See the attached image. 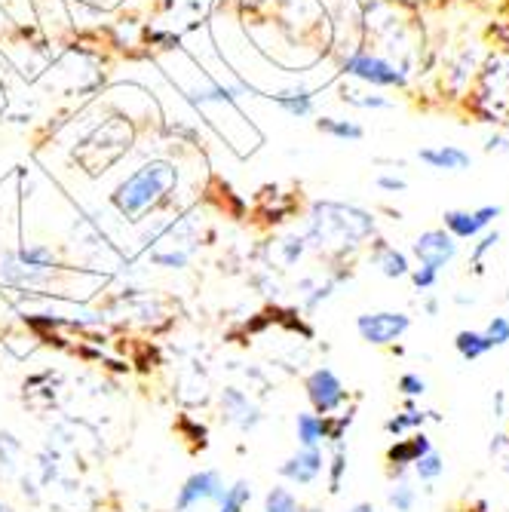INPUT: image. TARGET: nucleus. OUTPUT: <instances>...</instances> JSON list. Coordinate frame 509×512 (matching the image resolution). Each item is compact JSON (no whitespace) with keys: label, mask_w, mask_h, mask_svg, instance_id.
<instances>
[{"label":"nucleus","mask_w":509,"mask_h":512,"mask_svg":"<svg viewBox=\"0 0 509 512\" xmlns=\"http://www.w3.org/2000/svg\"><path fill=\"white\" fill-rule=\"evenodd\" d=\"M375 218L353 209V206H338V203H319L310 221V240L319 249H353L365 237H372Z\"/></svg>","instance_id":"1"},{"label":"nucleus","mask_w":509,"mask_h":512,"mask_svg":"<svg viewBox=\"0 0 509 512\" xmlns=\"http://www.w3.org/2000/svg\"><path fill=\"white\" fill-rule=\"evenodd\" d=\"M372 261L381 267V273H384L387 279H402V276H408V273H411V267H408V258H405L399 249L387 246L384 240H378V243H375Z\"/></svg>","instance_id":"13"},{"label":"nucleus","mask_w":509,"mask_h":512,"mask_svg":"<svg viewBox=\"0 0 509 512\" xmlns=\"http://www.w3.org/2000/svg\"><path fill=\"white\" fill-rule=\"evenodd\" d=\"M378 188L381 191H390V194H402L408 184H405V178H396V175H381L378 178Z\"/></svg>","instance_id":"30"},{"label":"nucleus","mask_w":509,"mask_h":512,"mask_svg":"<svg viewBox=\"0 0 509 512\" xmlns=\"http://www.w3.org/2000/svg\"><path fill=\"white\" fill-rule=\"evenodd\" d=\"M301 512H322V509H301Z\"/></svg>","instance_id":"35"},{"label":"nucleus","mask_w":509,"mask_h":512,"mask_svg":"<svg viewBox=\"0 0 509 512\" xmlns=\"http://www.w3.org/2000/svg\"><path fill=\"white\" fill-rule=\"evenodd\" d=\"M301 255H304V240H298V237H289V240L283 243V258H286V264H295Z\"/></svg>","instance_id":"29"},{"label":"nucleus","mask_w":509,"mask_h":512,"mask_svg":"<svg viewBox=\"0 0 509 512\" xmlns=\"http://www.w3.org/2000/svg\"><path fill=\"white\" fill-rule=\"evenodd\" d=\"M344 74L362 83H372V86H405V74L387 59L372 56V53H353L344 62Z\"/></svg>","instance_id":"4"},{"label":"nucleus","mask_w":509,"mask_h":512,"mask_svg":"<svg viewBox=\"0 0 509 512\" xmlns=\"http://www.w3.org/2000/svg\"><path fill=\"white\" fill-rule=\"evenodd\" d=\"M151 261L154 264H163V267H184V264H188V255H184V252H157V255H151Z\"/></svg>","instance_id":"28"},{"label":"nucleus","mask_w":509,"mask_h":512,"mask_svg":"<svg viewBox=\"0 0 509 512\" xmlns=\"http://www.w3.org/2000/svg\"><path fill=\"white\" fill-rule=\"evenodd\" d=\"M316 129L322 135H332L338 138V142H359V138L365 135V129L353 120H338V117H319L316 120Z\"/></svg>","instance_id":"14"},{"label":"nucleus","mask_w":509,"mask_h":512,"mask_svg":"<svg viewBox=\"0 0 509 512\" xmlns=\"http://www.w3.org/2000/svg\"><path fill=\"white\" fill-rule=\"evenodd\" d=\"M399 393L402 396H424L427 393V381L421 375H414V371H408V375L399 378Z\"/></svg>","instance_id":"27"},{"label":"nucleus","mask_w":509,"mask_h":512,"mask_svg":"<svg viewBox=\"0 0 509 512\" xmlns=\"http://www.w3.org/2000/svg\"><path fill=\"white\" fill-rule=\"evenodd\" d=\"M503 215V206H494V203H488V206H479V209H473V212H464V209H448L445 215H442V221H445V230L454 237V240H473V237H479L482 230L494 221V218H500Z\"/></svg>","instance_id":"6"},{"label":"nucleus","mask_w":509,"mask_h":512,"mask_svg":"<svg viewBox=\"0 0 509 512\" xmlns=\"http://www.w3.org/2000/svg\"><path fill=\"white\" fill-rule=\"evenodd\" d=\"M249 500H252V485L249 482H237L234 488L224 491V497L218 503V512H243Z\"/></svg>","instance_id":"19"},{"label":"nucleus","mask_w":509,"mask_h":512,"mask_svg":"<svg viewBox=\"0 0 509 512\" xmlns=\"http://www.w3.org/2000/svg\"><path fill=\"white\" fill-rule=\"evenodd\" d=\"M503 402H506V396L497 390V393H494V417H503Z\"/></svg>","instance_id":"32"},{"label":"nucleus","mask_w":509,"mask_h":512,"mask_svg":"<svg viewBox=\"0 0 509 512\" xmlns=\"http://www.w3.org/2000/svg\"><path fill=\"white\" fill-rule=\"evenodd\" d=\"M427 451H433L427 433H414L411 439H399L396 445H390L387 460L396 467V473H402L405 467H414V463H418Z\"/></svg>","instance_id":"10"},{"label":"nucleus","mask_w":509,"mask_h":512,"mask_svg":"<svg viewBox=\"0 0 509 512\" xmlns=\"http://www.w3.org/2000/svg\"><path fill=\"white\" fill-rule=\"evenodd\" d=\"M485 338H488L494 347L509 344V319H506V316H494V319L488 322V329H485Z\"/></svg>","instance_id":"25"},{"label":"nucleus","mask_w":509,"mask_h":512,"mask_svg":"<svg viewBox=\"0 0 509 512\" xmlns=\"http://www.w3.org/2000/svg\"><path fill=\"white\" fill-rule=\"evenodd\" d=\"M427 421H436L433 411H418V408H405L402 414L390 417V421L384 424V430L390 436H402L405 430H414V427H424Z\"/></svg>","instance_id":"16"},{"label":"nucleus","mask_w":509,"mask_h":512,"mask_svg":"<svg viewBox=\"0 0 509 512\" xmlns=\"http://www.w3.org/2000/svg\"><path fill=\"white\" fill-rule=\"evenodd\" d=\"M319 473H322V451L319 448H301L280 467V476H286L295 485H313L319 479Z\"/></svg>","instance_id":"9"},{"label":"nucleus","mask_w":509,"mask_h":512,"mask_svg":"<svg viewBox=\"0 0 509 512\" xmlns=\"http://www.w3.org/2000/svg\"><path fill=\"white\" fill-rule=\"evenodd\" d=\"M414 473H418L421 482H436L445 473V460L436 451H427L418 463H414Z\"/></svg>","instance_id":"20"},{"label":"nucleus","mask_w":509,"mask_h":512,"mask_svg":"<svg viewBox=\"0 0 509 512\" xmlns=\"http://www.w3.org/2000/svg\"><path fill=\"white\" fill-rule=\"evenodd\" d=\"M344 473H347V448L338 442V445H335V457H332V470H329V491H332V494L341 491Z\"/></svg>","instance_id":"23"},{"label":"nucleus","mask_w":509,"mask_h":512,"mask_svg":"<svg viewBox=\"0 0 509 512\" xmlns=\"http://www.w3.org/2000/svg\"><path fill=\"white\" fill-rule=\"evenodd\" d=\"M344 102H353V105H359V108H390V102L381 99V96H372V99H353V96H344Z\"/></svg>","instance_id":"31"},{"label":"nucleus","mask_w":509,"mask_h":512,"mask_svg":"<svg viewBox=\"0 0 509 512\" xmlns=\"http://www.w3.org/2000/svg\"><path fill=\"white\" fill-rule=\"evenodd\" d=\"M175 178H178V172H175L172 163H166V160L145 163L142 169H135L120 184L111 200H114L120 215L135 218V215H142L145 209H151L157 200H163L175 188Z\"/></svg>","instance_id":"2"},{"label":"nucleus","mask_w":509,"mask_h":512,"mask_svg":"<svg viewBox=\"0 0 509 512\" xmlns=\"http://www.w3.org/2000/svg\"><path fill=\"white\" fill-rule=\"evenodd\" d=\"M421 163H427L430 169H442V172H464L470 169L473 157L467 151H460L454 145H439V148H421Z\"/></svg>","instance_id":"11"},{"label":"nucleus","mask_w":509,"mask_h":512,"mask_svg":"<svg viewBox=\"0 0 509 512\" xmlns=\"http://www.w3.org/2000/svg\"><path fill=\"white\" fill-rule=\"evenodd\" d=\"M276 105H280L289 117H310L313 114V96L307 89H295V92H283V96H276Z\"/></svg>","instance_id":"18"},{"label":"nucleus","mask_w":509,"mask_h":512,"mask_svg":"<svg viewBox=\"0 0 509 512\" xmlns=\"http://www.w3.org/2000/svg\"><path fill=\"white\" fill-rule=\"evenodd\" d=\"M224 491H227V488H224V482H221V476H218L215 470L194 473L188 482L181 485V491H178L175 512H188L191 506H197V503H206V500H215V503H221Z\"/></svg>","instance_id":"7"},{"label":"nucleus","mask_w":509,"mask_h":512,"mask_svg":"<svg viewBox=\"0 0 509 512\" xmlns=\"http://www.w3.org/2000/svg\"><path fill=\"white\" fill-rule=\"evenodd\" d=\"M436 310H439V304H436V301H427V313L436 316Z\"/></svg>","instance_id":"34"},{"label":"nucleus","mask_w":509,"mask_h":512,"mask_svg":"<svg viewBox=\"0 0 509 512\" xmlns=\"http://www.w3.org/2000/svg\"><path fill=\"white\" fill-rule=\"evenodd\" d=\"M356 329H359L362 341L375 344V347H387V344L399 341L411 329V319L405 313H396V310H381V313L359 316Z\"/></svg>","instance_id":"3"},{"label":"nucleus","mask_w":509,"mask_h":512,"mask_svg":"<svg viewBox=\"0 0 509 512\" xmlns=\"http://www.w3.org/2000/svg\"><path fill=\"white\" fill-rule=\"evenodd\" d=\"M350 512H378V509H375L372 503H356V506H353Z\"/></svg>","instance_id":"33"},{"label":"nucleus","mask_w":509,"mask_h":512,"mask_svg":"<svg viewBox=\"0 0 509 512\" xmlns=\"http://www.w3.org/2000/svg\"><path fill=\"white\" fill-rule=\"evenodd\" d=\"M221 405H224V411H227V421H234L240 430H252V427L261 424L258 408H255V405L249 402V396L240 393V390H224Z\"/></svg>","instance_id":"12"},{"label":"nucleus","mask_w":509,"mask_h":512,"mask_svg":"<svg viewBox=\"0 0 509 512\" xmlns=\"http://www.w3.org/2000/svg\"><path fill=\"white\" fill-rule=\"evenodd\" d=\"M264 512H301V506H298V500H295L292 491H286V488H273V491L267 494V500H264Z\"/></svg>","instance_id":"21"},{"label":"nucleus","mask_w":509,"mask_h":512,"mask_svg":"<svg viewBox=\"0 0 509 512\" xmlns=\"http://www.w3.org/2000/svg\"><path fill=\"white\" fill-rule=\"evenodd\" d=\"M497 243H500V234H497V230H491V234H485V237L476 243V249H473V273H476V276L485 273V255H488Z\"/></svg>","instance_id":"24"},{"label":"nucleus","mask_w":509,"mask_h":512,"mask_svg":"<svg viewBox=\"0 0 509 512\" xmlns=\"http://www.w3.org/2000/svg\"><path fill=\"white\" fill-rule=\"evenodd\" d=\"M307 399H310V405L316 408L319 417H329L335 408H341L347 402V390L338 381L335 371L322 365L307 378Z\"/></svg>","instance_id":"5"},{"label":"nucleus","mask_w":509,"mask_h":512,"mask_svg":"<svg viewBox=\"0 0 509 512\" xmlns=\"http://www.w3.org/2000/svg\"><path fill=\"white\" fill-rule=\"evenodd\" d=\"M411 252H414V258H418L424 267L442 270L445 264L454 261L457 243H454L451 234H445V230H427V234H421L418 240H414Z\"/></svg>","instance_id":"8"},{"label":"nucleus","mask_w":509,"mask_h":512,"mask_svg":"<svg viewBox=\"0 0 509 512\" xmlns=\"http://www.w3.org/2000/svg\"><path fill=\"white\" fill-rule=\"evenodd\" d=\"M454 347H457V353L464 356L467 362H476V359H482L488 350H494V344L485 338V332H457V338H454Z\"/></svg>","instance_id":"15"},{"label":"nucleus","mask_w":509,"mask_h":512,"mask_svg":"<svg viewBox=\"0 0 509 512\" xmlns=\"http://www.w3.org/2000/svg\"><path fill=\"white\" fill-rule=\"evenodd\" d=\"M390 506L396 509V512H411L414 509V503H418V491H414L408 482H396L393 488H390Z\"/></svg>","instance_id":"22"},{"label":"nucleus","mask_w":509,"mask_h":512,"mask_svg":"<svg viewBox=\"0 0 509 512\" xmlns=\"http://www.w3.org/2000/svg\"><path fill=\"white\" fill-rule=\"evenodd\" d=\"M0 512H10V509H7V506H0Z\"/></svg>","instance_id":"36"},{"label":"nucleus","mask_w":509,"mask_h":512,"mask_svg":"<svg viewBox=\"0 0 509 512\" xmlns=\"http://www.w3.org/2000/svg\"><path fill=\"white\" fill-rule=\"evenodd\" d=\"M411 283H414V289H418V292H430L439 283V270L421 264L418 270H411Z\"/></svg>","instance_id":"26"},{"label":"nucleus","mask_w":509,"mask_h":512,"mask_svg":"<svg viewBox=\"0 0 509 512\" xmlns=\"http://www.w3.org/2000/svg\"><path fill=\"white\" fill-rule=\"evenodd\" d=\"M298 439L304 448H319V442H326V417L298 414Z\"/></svg>","instance_id":"17"}]
</instances>
